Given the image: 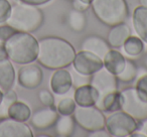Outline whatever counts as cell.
<instances>
[{"instance_id":"obj_1","label":"cell","mask_w":147,"mask_h":137,"mask_svg":"<svg viewBox=\"0 0 147 137\" xmlns=\"http://www.w3.org/2000/svg\"><path fill=\"white\" fill-rule=\"evenodd\" d=\"M76 51L69 41L59 36H45L38 40L36 61L49 70L65 69L71 65Z\"/></svg>"},{"instance_id":"obj_2","label":"cell","mask_w":147,"mask_h":137,"mask_svg":"<svg viewBox=\"0 0 147 137\" xmlns=\"http://www.w3.org/2000/svg\"><path fill=\"white\" fill-rule=\"evenodd\" d=\"M7 57L18 65H26L36 61L38 40L30 32L16 31L3 43Z\"/></svg>"},{"instance_id":"obj_3","label":"cell","mask_w":147,"mask_h":137,"mask_svg":"<svg viewBox=\"0 0 147 137\" xmlns=\"http://www.w3.org/2000/svg\"><path fill=\"white\" fill-rule=\"evenodd\" d=\"M45 15L37 6L25 3H16L11 8L7 24L17 31L33 32L42 25Z\"/></svg>"},{"instance_id":"obj_4","label":"cell","mask_w":147,"mask_h":137,"mask_svg":"<svg viewBox=\"0 0 147 137\" xmlns=\"http://www.w3.org/2000/svg\"><path fill=\"white\" fill-rule=\"evenodd\" d=\"M91 6L97 18L108 26L125 22L129 15L126 0H92Z\"/></svg>"},{"instance_id":"obj_5","label":"cell","mask_w":147,"mask_h":137,"mask_svg":"<svg viewBox=\"0 0 147 137\" xmlns=\"http://www.w3.org/2000/svg\"><path fill=\"white\" fill-rule=\"evenodd\" d=\"M141 126L140 121H137L123 110L112 112L105 119V128L110 136L113 137L131 136V134L138 131Z\"/></svg>"},{"instance_id":"obj_6","label":"cell","mask_w":147,"mask_h":137,"mask_svg":"<svg viewBox=\"0 0 147 137\" xmlns=\"http://www.w3.org/2000/svg\"><path fill=\"white\" fill-rule=\"evenodd\" d=\"M73 117L76 124L89 132L105 128L106 117L97 106H77Z\"/></svg>"},{"instance_id":"obj_7","label":"cell","mask_w":147,"mask_h":137,"mask_svg":"<svg viewBox=\"0 0 147 137\" xmlns=\"http://www.w3.org/2000/svg\"><path fill=\"white\" fill-rule=\"evenodd\" d=\"M122 108L124 112L132 116L137 121L147 120V102L137 95L135 87L126 88L121 91Z\"/></svg>"},{"instance_id":"obj_8","label":"cell","mask_w":147,"mask_h":137,"mask_svg":"<svg viewBox=\"0 0 147 137\" xmlns=\"http://www.w3.org/2000/svg\"><path fill=\"white\" fill-rule=\"evenodd\" d=\"M71 65L74 71L79 74L92 76L103 67V59L90 51L82 49L76 53Z\"/></svg>"},{"instance_id":"obj_9","label":"cell","mask_w":147,"mask_h":137,"mask_svg":"<svg viewBox=\"0 0 147 137\" xmlns=\"http://www.w3.org/2000/svg\"><path fill=\"white\" fill-rule=\"evenodd\" d=\"M90 84L98 91V102H100L104 98V96H106L109 93L118 91V79H117V77L108 72L104 67L91 76Z\"/></svg>"},{"instance_id":"obj_10","label":"cell","mask_w":147,"mask_h":137,"mask_svg":"<svg viewBox=\"0 0 147 137\" xmlns=\"http://www.w3.org/2000/svg\"><path fill=\"white\" fill-rule=\"evenodd\" d=\"M18 84L21 87L29 90L36 89L40 86L43 80V74L39 65L35 63H26L22 65L19 69L18 76H17Z\"/></svg>"},{"instance_id":"obj_11","label":"cell","mask_w":147,"mask_h":137,"mask_svg":"<svg viewBox=\"0 0 147 137\" xmlns=\"http://www.w3.org/2000/svg\"><path fill=\"white\" fill-rule=\"evenodd\" d=\"M0 137H33V133L25 122L4 118L0 121Z\"/></svg>"},{"instance_id":"obj_12","label":"cell","mask_w":147,"mask_h":137,"mask_svg":"<svg viewBox=\"0 0 147 137\" xmlns=\"http://www.w3.org/2000/svg\"><path fill=\"white\" fill-rule=\"evenodd\" d=\"M59 118V113L55 106H45V108L39 109L30 117V124L35 129L45 130L55 126Z\"/></svg>"},{"instance_id":"obj_13","label":"cell","mask_w":147,"mask_h":137,"mask_svg":"<svg viewBox=\"0 0 147 137\" xmlns=\"http://www.w3.org/2000/svg\"><path fill=\"white\" fill-rule=\"evenodd\" d=\"M51 89L57 95H65L73 87V79L71 72L65 69L55 70L51 78Z\"/></svg>"},{"instance_id":"obj_14","label":"cell","mask_w":147,"mask_h":137,"mask_svg":"<svg viewBox=\"0 0 147 137\" xmlns=\"http://www.w3.org/2000/svg\"><path fill=\"white\" fill-rule=\"evenodd\" d=\"M99 93L91 84L76 88L74 93V100L77 106H95L98 102Z\"/></svg>"},{"instance_id":"obj_15","label":"cell","mask_w":147,"mask_h":137,"mask_svg":"<svg viewBox=\"0 0 147 137\" xmlns=\"http://www.w3.org/2000/svg\"><path fill=\"white\" fill-rule=\"evenodd\" d=\"M102 59L103 67L116 77L124 70L125 63H126V57L115 49H109V51L104 55Z\"/></svg>"},{"instance_id":"obj_16","label":"cell","mask_w":147,"mask_h":137,"mask_svg":"<svg viewBox=\"0 0 147 137\" xmlns=\"http://www.w3.org/2000/svg\"><path fill=\"white\" fill-rule=\"evenodd\" d=\"M131 35V28L125 22H121L111 26L108 32L107 41L109 45L114 49L122 47L125 40Z\"/></svg>"},{"instance_id":"obj_17","label":"cell","mask_w":147,"mask_h":137,"mask_svg":"<svg viewBox=\"0 0 147 137\" xmlns=\"http://www.w3.org/2000/svg\"><path fill=\"white\" fill-rule=\"evenodd\" d=\"M82 49L90 51V53L103 59L104 55L110 49V45H109L108 41L103 37L98 36V35H90L83 40Z\"/></svg>"},{"instance_id":"obj_18","label":"cell","mask_w":147,"mask_h":137,"mask_svg":"<svg viewBox=\"0 0 147 137\" xmlns=\"http://www.w3.org/2000/svg\"><path fill=\"white\" fill-rule=\"evenodd\" d=\"M15 78V70L10 59L8 57L0 59V89L4 92L10 90L14 85Z\"/></svg>"},{"instance_id":"obj_19","label":"cell","mask_w":147,"mask_h":137,"mask_svg":"<svg viewBox=\"0 0 147 137\" xmlns=\"http://www.w3.org/2000/svg\"><path fill=\"white\" fill-rule=\"evenodd\" d=\"M132 24L137 35L147 43V7L139 5L134 9L132 14Z\"/></svg>"},{"instance_id":"obj_20","label":"cell","mask_w":147,"mask_h":137,"mask_svg":"<svg viewBox=\"0 0 147 137\" xmlns=\"http://www.w3.org/2000/svg\"><path fill=\"white\" fill-rule=\"evenodd\" d=\"M95 106H97L99 109L106 113H112L115 111L121 110L122 108V96H121V92L118 91H114L106 96L104 98L97 103Z\"/></svg>"},{"instance_id":"obj_21","label":"cell","mask_w":147,"mask_h":137,"mask_svg":"<svg viewBox=\"0 0 147 137\" xmlns=\"http://www.w3.org/2000/svg\"><path fill=\"white\" fill-rule=\"evenodd\" d=\"M55 132L59 136L67 137L73 135L76 127V121L71 115H61L55 124Z\"/></svg>"},{"instance_id":"obj_22","label":"cell","mask_w":147,"mask_h":137,"mask_svg":"<svg viewBox=\"0 0 147 137\" xmlns=\"http://www.w3.org/2000/svg\"><path fill=\"white\" fill-rule=\"evenodd\" d=\"M8 117L17 121L26 122L31 117V110L28 105L16 100L14 103L11 104L10 107H9Z\"/></svg>"},{"instance_id":"obj_23","label":"cell","mask_w":147,"mask_h":137,"mask_svg":"<svg viewBox=\"0 0 147 137\" xmlns=\"http://www.w3.org/2000/svg\"><path fill=\"white\" fill-rule=\"evenodd\" d=\"M122 47L126 55H128L131 57H135L140 55L143 53V51H144V41L139 36L130 35L125 40Z\"/></svg>"},{"instance_id":"obj_24","label":"cell","mask_w":147,"mask_h":137,"mask_svg":"<svg viewBox=\"0 0 147 137\" xmlns=\"http://www.w3.org/2000/svg\"><path fill=\"white\" fill-rule=\"evenodd\" d=\"M67 24L71 30L76 32H81L86 28L87 16L85 12L74 9L71 10L67 14Z\"/></svg>"},{"instance_id":"obj_25","label":"cell","mask_w":147,"mask_h":137,"mask_svg":"<svg viewBox=\"0 0 147 137\" xmlns=\"http://www.w3.org/2000/svg\"><path fill=\"white\" fill-rule=\"evenodd\" d=\"M137 76H138V67L136 63L131 59H126L124 70L117 76L118 81H121L123 83H131L136 79Z\"/></svg>"},{"instance_id":"obj_26","label":"cell","mask_w":147,"mask_h":137,"mask_svg":"<svg viewBox=\"0 0 147 137\" xmlns=\"http://www.w3.org/2000/svg\"><path fill=\"white\" fill-rule=\"evenodd\" d=\"M17 100V95L14 91L10 90L5 91L2 96V100L0 102V118H7L8 117V110L9 107L12 103Z\"/></svg>"},{"instance_id":"obj_27","label":"cell","mask_w":147,"mask_h":137,"mask_svg":"<svg viewBox=\"0 0 147 137\" xmlns=\"http://www.w3.org/2000/svg\"><path fill=\"white\" fill-rule=\"evenodd\" d=\"M77 104L74 100V98H63L59 100L57 105V111L59 115H73L75 112V109Z\"/></svg>"},{"instance_id":"obj_28","label":"cell","mask_w":147,"mask_h":137,"mask_svg":"<svg viewBox=\"0 0 147 137\" xmlns=\"http://www.w3.org/2000/svg\"><path fill=\"white\" fill-rule=\"evenodd\" d=\"M136 93L143 101L147 102V73L139 76L135 85Z\"/></svg>"},{"instance_id":"obj_29","label":"cell","mask_w":147,"mask_h":137,"mask_svg":"<svg viewBox=\"0 0 147 137\" xmlns=\"http://www.w3.org/2000/svg\"><path fill=\"white\" fill-rule=\"evenodd\" d=\"M12 5L8 0H0V23H4L9 18Z\"/></svg>"},{"instance_id":"obj_30","label":"cell","mask_w":147,"mask_h":137,"mask_svg":"<svg viewBox=\"0 0 147 137\" xmlns=\"http://www.w3.org/2000/svg\"><path fill=\"white\" fill-rule=\"evenodd\" d=\"M71 79H73V85L76 86V88L81 86H84V85L90 84L91 81V76H86V75L79 74L75 71V73H71Z\"/></svg>"},{"instance_id":"obj_31","label":"cell","mask_w":147,"mask_h":137,"mask_svg":"<svg viewBox=\"0 0 147 137\" xmlns=\"http://www.w3.org/2000/svg\"><path fill=\"white\" fill-rule=\"evenodd\" d=\"M38 99L43 106H53L55 105V97L49 90L39 91Z\"/></svg>"},{"instance_id":"obj_32","label":"cell","mask_w":147,"mask_h":137,"mask_svg":"<svg viewBox=\"0 0 147 137\" xmlns=\"http://www.w3.org/2000/svg\"><path fill=\"white\" fill-rule=\"evenodd\" d=\"M17 30H15L13 27H11L10 25L5 24L0 26V41L4 43L7 38L11 36L13 33H15Z\"/></svg>"},{"instance_id":"obj_33","label":"cell","mask_w":147,"mask_h":137,"mask_svg":"<svg viewBox=\"0 0 147 137\" xmlns=\"http://www.w3.org/2000/svg\"><path fill=\"white\" fill-rule=\"evenodd\" d=\"M71 1H73V8L79 11H83V12L88 10L91 6L90 4L83 2L82 0H71Z\"/></svg>"},{"instance_id":"obj_34","label":"cell","mask_w":147,"mask_h":137,"mask_svg":"<svg viewBox=\"0 0 147 137\" xmlns=\"http://www.w3.org/2000/svg\"><path fill=\"white\" fill-rule=\"evenodd\" d=\"M88 136L89 137H109L110 134H109L108 131L105 130V128H103V129H98V130L92 131Z\"/></svg>"},{"instance_id":"obj_35","label":"cell","mask_w":147,"mask_h":137,"mask_svg":"<svg viewBox=\"0 0 147 137\" xmlns=\"http://www.w3.org/2000/svg\"><path fill=\"white\" fill-rule=\"evenodd\" d=\"M19 1L22 3H25V4L39 6V5H45V4H47V3L51 2V0H19Z\"/></svg>"},{"instance_id":"obj_36","label":"cell","mask_w":147,"mask_h":137,"mask_svg":"<svg viewBox=\"0 0 147 137\" xmlns=\"http://www.w3.org/2000/svg\"><path fill=\"white\" fill-rule=\"evenodd\" d=\"M7 57V53H6V51H5V47L4 45H0V59H6Z\"/></svg>"},{"instance_id":"obj_37","label":"cell","mask_w":147,"mask_h":137,"mask_svg":"<svg viewBox=\"0 0 147 137\" xmlns=\"http://www.w3.org/2000/svg\"><path fill=\"white\" fill-rule=\"evenodd\" d=\"M131 136H133V137H147V135L146 134H144V133H137L136 131L135 132H133L132 134H131Z\"/></svg>"},{"instance_id":"obj_38","label":"cell","mask_w":147,"mask_h":137,"mask_svg":"<svg viewBox=\"0 0 147 137\" xmlns=\"http://www.w3.org/2000/svg\"><path fill=\"white\" fill-rule=\"evenodd\" d=\"M139 2H140V5L147 7V0H139Z\"/></svg>"},{"instance_id":"obj_39","label":"cell","mask_w":147,"mask_h":137,"mask_svg":"<svg viewBox=\"0 0 147 137\" xmlns=\"http://www.w3.org/2000/svg\"><path fill=\"white\" fill-rule=\"evenodd\" d=\"M83 2L87 3V4H90L91 5V2H92V0H82Z\"/></svg>"},{"instance_id":"obj_40","label":"cell","mask_w":147,"mask_h":137,"mask_svg":"<svg viewBox=\"0 0 147 137\" xmlns=\"http://www.w3.org/2000/svg\"><path fill=\"white\" fill-rule=\"evenodd\" d=\"M2 96H3V92H2V90L0 89V102H1V100H2Z\"/></svg>"},{"instance_id":"obj_41","label":"cell","mask_w":147,"mask_h":137,"mask_svg":"<svg viewBox=\"0 0 147 137\" xmlns=\"http://www.w3.org/2000/svg\"><path fill=\"white\" fill-rule=\"evenodd\" d=\"M145 67H147V57H146V59H145Z\"/></svg>"},{"instance_id":"obj_42","label":"cell","mask_w":147,"mask_h":137,"mask_svg":"<svg viewBox=\"0 0 147 137\" xmlns=\"http://www.w3.org/2000/svg\"><path fill=\"white\" fill-rule=\"evenodd\" d=\"M145 132H146V133H145V134L147 135V126H146V129H145Z\"/></svg>"}]
</instances>
